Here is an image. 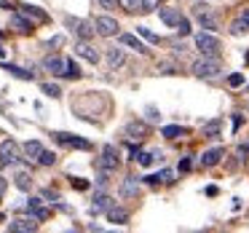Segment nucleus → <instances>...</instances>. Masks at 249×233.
I'll use <instances>...</instances> for the list:
<instances>
[{"instance_id":"f257e3e1","label":"nucleus","mask_w":249,"mask_h":233,"mask_svg":"<svg viewBox=\"0 0 249 233\" xmlns=\"http://www.w3.org/2000/svg\"><path fill=\"white\" fill-rule=\"evenodd\" d=\"M222 72V65H220V59L217 56H204V59H198V62H193V75L196 78H217Z\"/></svg>"},{"instance_id":"f03ea898","label":"nucleus","mask_w":249,"mask_h":233,"mask_svg":"<svg viewBox=\"0 0 249 233\" xmlns=\"http://www.w3.org/2000/svg\"><path fill=\"white\" fill-rule=\"evenodd\" d=\"M51 137H54V142L70 147V150H91V142L78 137V134H70V131H54Z\"/></svg>"},{"instance_id":"7ed1b4c3","label":"nucleus","mask_w":249,"mask_h":233,"mask_svg":"<svg viewBox=\"0 0 249 233\" xmlns=\"http://www.w3.org/2000/svg\"><path fill=\"white\" fill-rule=\"evenodd\" d=\"M196 49H198L204 56H217V54H220V49H222V43L212 33H198V35H196Z\"/></svg>"},{"instance_id":"20e7f679","label":"nucleus","mask_w":249,"mask_h":233,"mask_svg":"<svg viewBox=\"0 0 249 233\" xmlns=\"http://www.w3.org/2000/svg\"><path fill=\"white\" fill-rule=\"evenodd\" d=\"M121 166V153L115 145H105L102 147V156H99V169L102 172H115Z\"/></svg>"},{"instance_id":"39448f33","label":"nucleus","mask_w":249,"mask_h":233,"mask_svg":"<svg viewBox=\"0 0 249 233\" xmlns=\"http://www.w3.org/2000/svg\"><path fill=\"white\" fill-rule=\"evenodd\" d=\"M65 24H67V30H72V33H75L81 40H89V38H94V33H97V27H94V24H89L86 19L67 17V19H65Z\"/></svg>"},{"instance_id":"423d86ee","label":"nucleus","mask_w":249,"mask_h":233,"mask_svg":"<svg viewBox=\"0 0 249 233\" xmlns=\"http://www.w3.org/2000/svg\"><path fill=\"white\" fill-rule=\"evenodd\" d=\"M19 163V145L14 140H3L0 145V166H17Z\"/></svg>"},{"instance_id":"0eeeda50","label":"nucleus","mask_w":249,"mask_h":233,"mask_svg":"<svg viewBox=\"0 0 249 233\" xmlns=\"http://www.w3.org/2000/svg\"><path fill=\"white\" fill-rule=\"evenodd\" d=\"M193 14L198 17V22H201V27H204V30H220V22H217V17L212 14V8L206 6V3H196Z\"/></svg>"},{"instance_id":"6e6552de","label":"nucleus","mask_w":249,"mask_h":233,"mask_svg":"<svg viewBox=\"0 0 249 233\" xmlns=\"http://www.w3.org/2000/svg\"><path fill=\"white\" fill-rule=\"evenodd\" d=\"M94 27H97V33L102 35V38H113V35H118V22H115L113 17H97L94 19Z\"/></svg>"},{"instance_id":"1a4fd4ad","label":"nucleus","mask_w":249,"mask_h":233,"mask_svg":"<svg viewBox=\"0 0 249 233\" xmlns=\"http://www.w3.org/2000/svg\"><path fill=\"white\" fill-rule=\"evenodd\" d=\"M158 17H161V22L166 24V27H179V24L185 22V17H182V11H179V8H161V11H158Z\"/></svg>"},{"instance_id":"9d476101","label":"nucleus","mask_w":249,"mask_h":233,"mask_svg":"<svg viewBox=\"0 0 249 233\" xmlns=\"http://www.w3.org/2000/svg\"><path fill=\"white\" fill-rule=\"evenodd\" d=\"M75 51H78V56H81V59L91 62V65H97V62H99V51L94 49L89 40H78V43H75Z\"/></svg>"},{"instance_id":"9b49d317","label":"nucleus","mask_w":249,"mask_h":233,"mask_svg":"<svg viewBox=\"0 0 249 233\" xmlns=\"http://www.w3.org/2000/svg\"><path fill=\"white\" fill-rule=\"evenodd\" d=\"M134 161L140 163L142 169H150L153 163H161V161H163V153H161V150H153V153H145V150H137Z\"/></svg>"},{"instance_id":"f8f14e48","label":"nucleus","mask_w":249,"mask_h":233,"mask_svg":"<svg viewBox=\"0 0 249 233\" xmlns=\"http://www.w3.org/2000/svg\"><path fill=\"white\" fill-rule=\"evenodd\" d=\"M43 67H46L49 72H54V75H62V78H65V72H67V59H62V56H46Z\"/></svg>"},{"instance_id":"ddd939ff","label":"nucleus","mask_w":249,"mask_h":233,"mask_svg":"<svg viewBox=\"0 0 249 233\" xmlns=\"http://www.w3.org/2000/svg\"><path fill=\"white\" fill-rule=\"evenodd\" d=\"M126 137H129V140H145L147 137V124H142V121H131V124H126Z\"/></svg>"},{"instance_id":"4468645a","label":"nucleus","mask_w":249,"mask_h":233,"mask_svg":"<svg viewBox=\"0 0 249 233\" xmlns=\"http://www.w3.org/2000/svg\"><path fill=\"white\" fill-rule=\"evenodd\" d=\"M222 156H225V150H222V147H212V150H204V156H201V166H206V169L217 166V163L222 161Z\"/></svg>"},{"instance_id":"2eb2a0df","label":"nucleus","mask_w":249,"mask_h":233,"mask_svg":"<svg viewBox=\"0 0 249 233\" xmlns=\"http://www.w3.org/2000/svg\"><path fill=\"white\" fill-rule=\"evenodd\" d=\"M11 27L17 30V33H33V30H35V24L30 22V19L24 17L22 11H19V14H11Z\"/></svg>"},{"instance_id":"dca6fc26","label":"nucleus","mask_w":249,"mask_h":233,"mask_svg":"<svg viewBox=\"0 0 249 233\" xmlns=\"http://www.w3.org/2000/svg\"><path fill=\"white\" fill-rule=\"evenodd\" d=\"M121 46H126V49H134V51H140V54H147V51H150L140 38H137V35H129V33L121 35Z\"/></svg>"},{"instance_id":"f3484780","label":"nucleus","mask_w":249,"mask_h":233,"mask_svg":"<svg viewBox=\"0 0 249 233\" xmlns=\"http://www.w3.org/2000/svg\"><path fill=\"white\" fill-rule=\"evenodd\" d=\"M137 193H140V179L126 177L124 182H121V198H134Z\"/></svg>"},{"instance_id":"a211bd4d","label":"nucleus","mask_w":249,"mask_h":233,"mask_svg":"<svg viewBox=\"0 0 249 233\" xmlns=\"http://www.w3.org/2000/svg\"><path fill=\"white\" fill-rule=\"evenodd\" d=\"M19 11L24 14V17L30 19V22H35V24H43V22H49V17H46L40 8H35V6H19Z\"/></svg>"},{"instance_id":"6ab92c4d","label":"nucleus","mask_w":249,"mask_h":233,"mask_svg":"<svg viewBox=\"0 0 249 233\" xmlns=\"http://www.w3.org/2000/svg\"><path fill=\"white\" fill-rule=\"evenodd\" d=\"M105 59H107V65L113 67V70H118V67H124V65H126V54H124L121 49H107Z\"/></svg>"},{"instance_id":"aec40b11","label":"nucleus","mask_w":249,"mask_h":233,"mask_svg":"<svg viewBox=\"0 0 249 233\" xmlns=\"http://www.w3.org/2000/svg\"><path fill=\"white\" fill-rule=\"evenodd\" d=\"M8 231H14V233H33V231H38V222H33V220H14V222H8Z\"/></svg>"},{"instance_id":"412c9836","label":"nucleus","mask_w":249,"mask_h":233,"mask_svg":"<svg viewBox=\"0 0 249 233\" xmlns=\"http://www.w3.org/2000/svg\"><path fill=\"white\" fill-rule=\"evenodd\" d=\"M110 206H113V198L110 196H105V193H97L94 196V204H91V212L97 215V212H107Z\"/></svg>"},{"instance_id":"4be33fe9","label":"nucleus","mask_w":249,"mask_h":233,"mask_svg":"<svg viewBox=\"0 0 249 233\" xmlns=\"http://www.w3.org/2000/svg\"><path fill=\"white\" fill-rule=\"evenodd\" d=\"M3 70H6L8 75L19 78V81H33V78H35L30 70H24V67H17V65H3Z\"/></svg>"},{"instance_id":"5701e85b","label":"nucleus","mask_w":249,"mask_h":233,"mask_svg":"<svg viewBox=\"0 0 249 233\" xmlns=\"http://www.w3.org/2000/svg\"><path fill=\"white\" fill-rule=\"evenodd\" d=\"M40 153H43V145H40L38 140H27V142H24V156H27V158L38 161V158H40Z\"/></svg>"},{"instance_id":"b1692460","label":"nucleus","mask_w":249,"mask_h":233,"mask_svg":"<svg viewBox=\"0 0 249 233\" xmlns=\"http://www.w3.org/2000/svg\"><path fill=\"white\" fill-rule=\"evenodd\" d=\"M145 182H147V185H158V182H174V174L169 172V169H163V172H158V174H147V177H145Z\"/></svg>"},{"instance_id":"393cba45","label":"nucleus","mask_w":249,"mask_h":233,"mask_svg":"<svg viewBox=\"0 0 249 233\" xmlns=\"http://www.w3.org/2000/svg\"><path fill=\"white\" fill-rule=\"evenodd\" d=\"M107 220L115 222V225H124V222L129 220V215H126L124 209H118V206H110V209H107Z\"/></svg>"},{"instance_id":"a878e982","label":"nucleus","mask_w":249,"mask_h":233,"mask_svg":"<svg viewBox=\"0 0 249 233\" xmlns=\"http://www.w3.org/2000/svg\"><path fill=\"white\" fill-rule=\"evenodd\" d=\"M14 182H17L19 190H30V188H33V177H30L27 172H17V174H14Z\"/></svg>"},{"instance_id":"bb28decb","label":"nucleus","mask_w":249,"mask_h":233,"mask_svg":"<svg viewBox=\"0 0 249 233\" xmlns=\"http://www.w3.org/2000/svg\"><path fill=\"white\" fill-rule=\"evenodd\" d=\"M137 35H140V38H145L147 43H153V46H158V43H161V38H158V35L153 33L150 27H137Z\"/></svg>"},{"instance_id":"cd10ccee","label":"nucleus","mask_w":249,"mask_h":233,"mask_svg":"<svg viewBox=\"0 0 249 233\" xmlns=\"http://www.w3.org/2000/svg\"><path fill=\"white\" fill-rule=\"evenodd\" d=\"M182 134H185V129H182V126H177V124L163 126V137H166V140H177V137H182Z\"/></svg>"},{"instance_id":"c85d7f7f","label":"nucleus","mask_w":249,"mask_h":233,"mask_svg":"<svg viewBox=\"0 0 249 233\" xmlns=\"http://www.w3.org/2000/svg\"><path fill=\"white\" fill-rule=\"evenodd\" d=\"M30 215H33V220H40V222H43V220H49L51 212H49V209H43L40 204H33V206H30Z\"/></svg>"},{"instance_id":"c756f323","label":"nucleus","mask_w":249,"mask_h":233,"mask_svg":"<svg viewBox=\"0 0 249 233\" xmlns=\"http://www.w3.org/2000/svg\"><path fill=\"white\" fill-rule=\"evenodd\" d=\"M40 91H43L46 97H51V99H59L62 97V89L56 86V83H43V86H40Z\"/></svg>"},{"instance_id":"7c9ffc66","label":"nucleus","mask_w":249,"mask_h":233,"mask_svg":"<svg viewBox=\"0 0 249 233\" xmlns=\"http://www.w3.org/2000/svg\"><path fill=\"white\" fill-rule=\"evenodd\" d=\"M38 163H40V166H54V163H56V153L43 150V153H40V158H38Z\"/></svg>"},{"instance_id":"2f4dec72","label":"nucleus","mask_w":249,"mask_h":233,"mask_svg":"<svg viewBox=\"0 0 249 233\" xmlns=\"http://www.w3.org/2000/svg\"><path fill=\"white\" fill-rule=\"evenodd\" d=\"M121 8H126L129 14L142 11V0H121Z\"/></svg>"},{"instance_id":"473e14b6","label":"nucleus","mask_w":249,"mask_h":233,"mask_svg":"<svg viewBox=\"0 0 249 233\" xmlns=\"http://www.w3.org/2000/svg\"><path fill=\"white\" fill-rule=\"evenodd\" d=\"M247 30H249V24L244 22V19H236V22L231 24V33L233 35H247Z\"/></svg>"},{"instance_id":"72a5a7b5","label":"nucleus","mask_w":249,"mask_h":233,"mask_svg":"<svg viewBox=\"0 0 249 233\" xmlns=\"http://www.w3.org/2000/svg\"><path fill=\"white\" fill-rule=\"evenodd\" d=\"M81 75H83L81 67H78L72 59H67V72H65V78H81Z\"/></svg>"},{"instance_id":"f704fd0d","label":"nucleus","mask_w":249,"mask_h":233,"mask_svg":"<svg viewBox=\"0 0 249 233\" xmlns=\"http://www.w3.org/2000/svg\"><path fill=\"white\" fill-rule=\"evenodd\" d=\"M204 131H206L209 137H220V121H212V124H206Z\"/></svg>"},{"instance_id":"c9c22d12","label":"nucleus","mask_w":249,"mask_h":233,"mask_svg":"<svg viewBox=\"0 0 249 233\" xmlns=\"http://www.w3.org/2000/svg\"><path fill=\"white\" fill-rule=\"evenodd\" d=\"M161 6V0H142V11H156V8Z\"/></svg>"},{"instance_id":"e433bc0d","label":"nucleus","mask_w":249,"mask_h":233,"mask_svg":"<svg viewBox=\"0 0 249 233\" xmlns=\"http://www.w3.org/2000/svg\"><path fill=\"white\" fill-rule=\"evenodd\" d=\"M99 6L107 8V11H113L115 6H121V0H99Z\"/></svg>"},{"instance_id":"4c0bfd02","label":"nucleus","mask_w":249,"mask_h":233,"mask_svg":"<svg viewBox=\"0 0 249 233\" xmlns=\"http://www.w3.org/2000/svg\"><path fill=\"white\" fill-rule=\"evenodd\" d=\"M228 83H231V86H241V83H244V75H238V72H233V75L228 78Z\"/></svg>"},{"instance_id":"58836bf2","label":"nucleus","mask_w":249,"mask_h":233,"mask_svg":"<svg viewBox=\"0 0 249 233\" xmlns=\"http://www.w3.org/2000/svg\"><path fill=\"white\" fill-rule=\"evenodd\" d=\"M72 185H75L78 190H86L89 188V182H86V179H81V177H72Z\"/></svg>"},{"instance_id":"ea45409f","label":"nucleus","mask_w":249,"mask_h":233,"mask_svg":"<svg viewBox=\"0 0 249 233\" xmlns=\"http://www.w3.org/2000/svg\"><path fill=\"white\" fill-rule=\"evenodd\" d=\"M145 113H147V118H150V121H153V124H156V121H158V110H156V108H153V105H150V108H147V110H145Z\"/></svg>"},{"instance_id":"a19ab883","label":"nucleus","mask_w":249,"mask_h":233,"mask_svg":"<svg viewBox=\"0 0 249 233\" xmlns=\"http://www.w3.org/2000/svg\"><path fill=\"white\" fill-rule=\"evenodd\" d=\"M177 33H179V35H188V33H190V24H188V19H185V22L177 27Z\"/></svg>"},{"instance_id":"79ce46f5","label":"nucleus","mask_w":249,"mask_h":233,"mask_svg":"<svg viewBox=\"0 0 249 233\" xmlns=\"http://www.w3.org/2000/svg\"><path fill=\"white\" fill-rule=\"evenodd\" d=\"M188 169H190V158L185 156L182 161H179V172H188Z\"/></svg>"},{"instance_id":"37998d69","label":"nucleus","mask_w":249,"mask_h":233,"mask_svg":"<svg viewBox=\"0 0 249 233\" xmlns=\"http://www.w3.org/2000/svg\"><path fill=\"white\" fill-rule=\"evenodd\" d=\"M238 156H241V161H247V156H249V145H241V147H238Z\"/></svg>"},{"instance_id":"c03bdc74","label":"nucleus","mask_w":249,"mask_h":233,"mask_svg":"<svg viewBox=\"0 0 249 233\" xmlns=\"http://www.w3.org/2000/svg\"><path fill=\"white\" fill-rule=\"evenodd\" d=\"M62 43H65V38H62V35H56V38L49 40V46H62Z\"/></svg>"},{"instance_id":"a18cd8bd","label":"nucleus","mask_w":249,"mask_h":233,"mask_svg":"<svg viewBox=\"0 0 249 233\" xmlns=\"http://www.w3.org/2000/svg\"><path fill=\"white\" fill-rule=\"evenodd\" d=\"M241 124H244V118H241V115H236V118H233V129H238Z\"/></svg>"},{"instance_id":"49530a36","label":"nucleus","mask_w":249,"mask_h":233,"mask_svg":"<svg viewBox=\"0 0 249 233\" xmlns=\"http://www.w3.org/2000/svg\"><path fill=\"white\" fill-rule=\"evenodd\" d=\"M3 193H6V179L0 177V198H3Z\"/></svg>"},{"instance_id":"de8ad7c7","label":"nucleus","mask_w":249,"mask_h":233,"mask_svg":"<svg viewBox=\"0 0 249 233\" xmlns=\"http://www.w3.org/2000/svg\"><path fill=\"white\" fill-rule=\"evenodd\" d=\"M241 19H244V22L249 24V8H244V11H241Z\"/></svg>"},{"instance_id":"09e8293b","label":"nucleus","mask_w":249,"mask_h":233,"mask_svg":"<svg viewBox=\"0 0 249 233\" xmlns=\"http://www.w3.org/2000/svg\"><path fill=\"white\" fill-rule=\"evenodd\" d=\"M0 8H14V6L8 3V0H0Z\"/></svg>"},{"instance_id":"8fccbe9b","label":"nucleus","mask_w":249,"mask_h":233,"mask_svg":"<svg viewBox=\"0 0 249 233\" xmlns=\"http://www.w3.org/2000/svg\"><path fill=\"white\" fill-rule=\"evenodd\" d=\"M3 56H6V49H3V46H0V59H3Z\"/></svg>"},{"instance_id":"3c124183","label":"nucleus","mask_w":249,"mask_h":233,"mask_svg":"<svg viewBox=\"0 0 249 233\" xmlns=\"http://www.w3.org/2000/svg\"><path fill=\"white\" fill-rule=\"evenodd\" d=\"M244 59H247V65H249V51H247V56H244Z\"/></svg>"}]
</instances>
